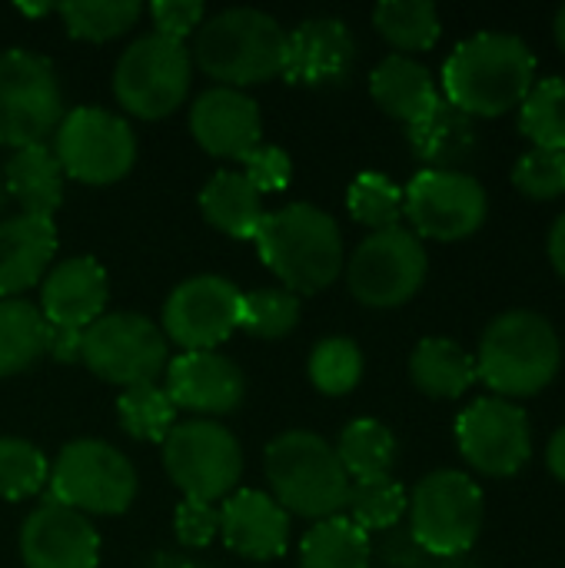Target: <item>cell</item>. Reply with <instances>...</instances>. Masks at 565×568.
Returning a JSON list of instances; mask_svg holds the SVG:
<instances>
[{
	"label": "cell",
	"mask_w": 565,
	"mask_h": 568,
	"mask_svg": "<svg viewBox=\"0 0 565 568\" xmlns=\"http://www.w3.org/2000/svg\"><path fill=\"white\" fill-rule=\"evenodd\" d=\"M333 449H336L350 483L383 479V476H390V469L396 463V436L390 433L386 423L370 419V416L346 423Z\"/></svg>",
	"instance_id": "obj_31"
},
{
	"label": "cell",
	"mask_w": 565,
	"mask_h": 568,
	"mask_svg": "<svg viewBox=\"0 0 565 568\" xmlns=\"http://www.w3.org/2000/svg\"><path fill=\"white\" fill-rule=\"evenodd\" d=\"M50 496L77 513L90 516H123L140 489L137 466L103 439L67 443L50 466Z\"/></svg>",
	"instance_id": "obj_7"
},
{
	"label": "cell",
	"mask_w": 565,
	"mask_h": 568,
	"mask_svg": "<svg viewBox=\"0 0 565 568\" xmlns=\"http://www.w3.org/2000/svg\"><path fill=\"white\" fill-rule=\"evenodd\" d=\"M117 416H120L123 433L140 439V443H160L163 446V439L176 426V406L170 403V396L160 383L123 389L117 399Z\"/></svg>",
	"instance_id": "obj_36"
},
{
	"label": "cell",
	"mask_w": 565,
	"mask_h": 568,
	"mask_svg": "<svg viewBox=\"0 0 565 568\" xmlns=\"http://www.w3.org/2000/svg\"><path fill=\"white\" fill-rule=\"evenodd\" d=\"M190 133L210 156L243 160L263 140V116L250 93L210 87L190 103Z\"/></svg>",
	"instance_id": "obj_20"
},
{
	"label": "cell",
	"mask_w": 565,
	"mask_h": 568,
	"mask_svg": "<svg viewBox=\"0 0 565 568\" xmlns=\"http://www.w3.org/2000/svg\"><path fill=\"white\" fill-rule=\"evenodd\" d=\"M263 469L270 483V496L293 519L323 523L346 513L350 476L336 456V449L310 429L280 433L266 453Z\"/></svg>",
	"instance_id": "obj_5"
},
{
	"label": "cell",
	"mask_w": 565,
	"mask_h": 568,
	"mask_svg": "<svg viewBox=\"0 0 565 568\" xmlns=\"http://www.w3.org/2000/svg\"><path fill=\"white\" fill-rule=\"evenodd\" d=\"M456 446L476 473L509 479L533 456V426L519 403L503 396H483L460 413Z\"/></svg>",
	"instance_id": "obj_16"
},
{
	"label": "cell",
	"mask_w": 565,
	"mask_h": 568,
	"mask_svg": "<svg viewBox=\"0 0 565 568\" xmlns=\"http://www.w3.org/2000/svg\"><path fill=\"white\" fill-rule=\"evenodd\" d=\"M57 67L33 50H0V146L23 150L57 133L63 120Z\"/></svg>",
	"instance_id": "obj_9"
},
{
	"label": "cell",
	"mask_w": 565,
	"mask_h": 568,
	"mask_svg": "<svg viewBox=\"0 0 565 568\" xmlns=\"http://www.w3.org/2000/svg\"><path fill=\"white\" fill-rule=\"evenodd\" d=\"M519 130L533 146L565 150V77H543L519 103Z\"/></svg>",
	"instance_id": "obj_35"
},
{
	"label": "cell",
	"mask_w": 565,
	"mask_h": 568,
	"mask_svg": "<svg viewBox=\"0 0 565 568\" xmlns=\"http://www.w3.org/2000/svg\"><path fill=\"white\" fill-rule=\"evenodd\" d=\"M167 396L176 406V413H196V416H226L236 413L246 399V376L243 369L210 349V353H180L167 363Z\"/></svg>",
	"instance_id": "obj_18"
},
{
	"label": "cell",
	"mask_w": 565,
	"mask_h": 568,
	"mask_svg": "<svg viewBox=\"0 0 565 568\" xmlns=\"http://www.w3.org/2000/svg\"><path fill=\"white\" fill-rule=\"evenodd\" d=\"M406 509H410V493L393 476L350 486L346 519L353 526H360L366 536L370 532H393L403 523Z\"/></svg>",
	"instance_id": "obj_34"
},
{
	"label": "cell",
	"mask_w": 565,
	"mask_h": 568,
	"mask_svg": "<svg viewBox=\"0 0 565 568\" xmlns=\"http://www.w3.org/2000/svg\"><path fill=\"white\" fill-rule=\"evenodd\" d=\"M140 568H210V566H203V562H200V559H193L190 552L160 549V552H150Z\"/></svg>",
	"instance_id": "obj_46"
},
{
	"label": "cell",
	"mask_w": 565,
	"mask_h": 568,
	"mask_svg": "<svg viewBox=\"0 0 565 568\" xmlns=\"http://www.w3.org/2000/svg\"><path fill=\"white\" fill-rule=\"evenodd\" d=\"M53 156L63 176L83 186H110L133 170L137 133L103 106H73L53 133Z\"/></svg>",
	"instance_id": "obj_13"
},
{
	"label": "cell",
	"mask_w": 565,
	"mask_h": 568,
	"mask_svg": "<svg viewBox=\"0 0 565 568\" xmlns=\"http://www.w3.org/2000/svg\"><path fill=\"white\" fill-rule=\"evenodd\" d=\"M163 469L183 499L223 503L243 479L240 439L216 419H186L163 439Z\"/></svg>",
	"instance_id": "obj_11"
},
{
	"label": "cell",
	"mask_w": 565,
	"mask_h": 568,
	"mask_svg": "<svg viewBox=\"0 0 565 568\" xmlns=\"http://www.w3.org/2000/svg\"><path fill=\"white\" fill-rule=\"evenodd\" d=\"M20 559L23 568H97L100 536L83 513L47 499L20 526Z\"/></svg>",
	"instance_id": "obj_17"
},
{
	"label": "cell",
	"mask_w": 565,
	"mask_h": 568,
	"mask_svg": "<svg viewBox=\"0 0 565 568\" xmlns=\"http://www.w3.org/2000/svg\"><path fill=\"white\" fill-rule=\"evenodd\" d=\"M356 67V40L340 17H306L286 30L283 80L293 87H336Z\"/></svg>",
	"instance_id": "obj_19"
},
{
	"label": "cell",
	"mask_w": 565,
	"mask_h": 568,
	"mask_svg": "<svg viewBox=\"0 0 565 568\" xmlns=\"http://www.w3.org/2000/svg\"><path fill=\"white\" fill-rule=\"evenodd\" d=\"M150 20H153V33L186 43V37L196 33L200 23L206 20V7L200 0H153Z\"/></svg>",
	"instance_id": "obj_44"
},
{
	"label": "cell",
	"mask_w": 565,
	"mask_h": 568,
	"mask_svg": "<svg viewBox=\"0 0 565 568\" xmlns=\"http://www.w3.org/2000/svg\"><path fill=\"white\" fill-rule=\"evenodd\" d=\"M80 363L110 386H150L167 373L170 343L143 313H103L83 329Z\"/></svg>",
	"instance_id": "obj_12"
},
{
	"label": "cell",
	"mask_w": 565,
	"mask_h": 568,
	"mask_svg": "<svg viewBox=\"0 0 565 568\" xmlns=\"http://www.w3.org/2000/svg\"><path fill=\"white\" fill-rule=\"evenodd\" d=\"M57 256V223L30 213H13L0 220V300H17L20 293L43 283Z\"/></svg>",
	"instance_id": "obj_23"
},
{
	"label": "cell",
	"mask_w": 565,
	"mask_h": 568,
	"mask_svg": "<svg viewBox=\"0 0 565 568\" xmlns=\"http://www.w3.org/2000/svg\"><path fill=\"white\" fill-rule=\"evenodd\" d=\"M240 163H243V176L250 180V186L260 196L263 193H280L293 180V160H290V153L283 146H273V143H260Z\"/></svg>",
	"instance_id": "obj_42"
},
{
	"label": "cell",
	"mask_w": 565,
	"mask_h": 568,
	"mask_svg": "<svg viewBox=\"0 0 565 568\" xmlns=\"http://www.w3.org/2000/svg\"><path fill=\"white\" fill-rule=\"evenodd\" d=\"M193 57L186 43L140 33L113 67V97L137 120H163L190 97Z\"/></svg>",
	"instance_id": "obj_8"
},
{
	"label": "cell",
	"mask_w": 565,
	"mask_h": 568,
	"mask_svg": "<svg viewBox=\"0 0 565 568\" xmlns=\"http://www.w3.org/2000/svg\"><path fill=\"white\" fill-rule=\"evenodd\" d=\"M50 479V463L40 453V446L17 439V436H0V499L7 503H23L37 496Z\"/></svg>",
	"instance_id": "obj_40"
},
{
	"label": "cell",
	"mask_w": 565,
	"mask_h": 568,
	"mask_svg": "<svg viewBox=\"0 0 565 568\" xmlns=\"http://www.w3.org/2000/svg\"><path fill=\"white\" fill-rule=\"evenodd\" d=\"M47 353V320L37 303L0 300V379L30 369Z\"/></svg>",
	"instance_id": "obj_30"
},
{
	"label": "cell",
	"mask_w": 565,
	"mask_h": 568,
	"mask_svg": "<svg viewBox=\"0 0 565 568\" xmlns=\"http://www.w3.org/2000/svg\"><path fill=\"white\" fill-rule=\"evenodd\" d=\"M373 27L403 57L436 47L443 33L440 10L430 0H383L373 7Z\"/></svg>",
	"instance_id": "obj_32"
},
{
	"label": "cell",
	"mask_w": 565,
	"mask_h": 568,
	"mask_svg": "<svg viewBox=\"0 0 565 568\" xmlns=\"http://www.w3.org/2000/svg\"><path fill=\"white\" fill-rule=\"evenodd\" d=\"M110 280L93 256H70L47 270L40 283V313L47 326L87 329L107 313Z\"/></svg>",
	"instance_id": "obj_22"
},
{
	"label": "cell",
	"mask_w": 565,
	"mask_h": 568,
	"mask_svg": "<svg viewBox=\"0 0 565 568\" xmlns=\"http://www.w3.org/2000/svg\"><path fill=\"white\" fill-rule=\"evenodd\" d=\"M473 359L476 379H483L493 396L516 403L543 393L559 376L563 339L539 310L516 306L490 320Z\"/></svg>",
	"instance_id": "obj_3"
},
{
	"label": "cell",
	"mask_w": 565,
	"mask_h": 568,
	"mask_svg": "<svg viewBox=\"0 0 565 568\" xmlns=\"http://www.w3.org/2000/svg\"><path fill=\"white\" fill-rule=\"evenodd\" d=\"M410 379L430 399H460L476 383V359L450 336H426L410 353Z\"/></svg>",
	"instance_id": "obj_27"
},
{
	"label": "cell",
	"mask_w": 565,
	"mask_h": 568,
	"mask_svg": "<svg viewBox=\"0 0 565 568\" xmlns=\"http://www.w3.org/2000/svg\"><path fill=\"white\" fill-rule=\"evenodd\" d=\"M306 373L316 393L346 396L363 379V353L350 336H326L313 346L306 359Z\"/></svg>",
	"instance_id": "obj_37"
},
{
	"label": "cell",
	"mask_w": 565,
	"mask_h": 568,
	"mask_svg": "<svg viewBox=\"0 0 565 568\" xmlns=\"http://www.w3.org/2000/svg\"><path fill=\"white\" fill-rule=\"evenodd\" d=\"M200 210L213 230L233 240H253L266 216L263 196L250 186L243 173L233 170H220L206 180V186L200 190Z\"/></svg>",
	"instance_id": "obj_28"
},
{
	"label": "cell",
	"mask_w": 565,
	"mask_h": 568,
	"mask_svg": "<svg viewBox=\"0 0 565 568\" xmlns=\"http://www.w3.org/2000/svg\"><path fill=\"white\" fill-rule=\"evenodd\" d=\"M190 57L216 87H256L283 77L286 30L266 10L230 7L200 23Z\"/></svg>",
	"instance_id": "obj_4"
},
{
	"label": "cell",
	"mask_w": 565,
	"mask_h": 568,
	"mask_svg": "<svg viewBox=\"0 0 565 568\" xmlns=\"http://www.w3.org/2000/svg\"><path fill=\"white\" fill-rule=\"evenodd\" d=\"M243 293L233 280L200 273L173 286L163 303V336L183 353H210L240 329Z\"/></svg>",
	"instance_id": "obj_15"
},
{
	"label": "cell",
	"mask_w": 565,
	"mask_h": 568,
	"mask_svg": "<svg viewBox=\"0 0 565 568\" xmlns=\"http://www.w3.org/2000/svg\"><path fill=\"white\" fill-rule=\"evenodd\" d=\"M7 206H10V196H7V186H3V173H0V220H3V213H7Z\"/></svg>",
	"instance_id": "obj_50"
},
{
	"label": "cell",
	"mask_w": 565,
	"mask_h": 568,
	"mask_svg": "<svg viewBox=\"0 0 565 568\" xmlns=\"http://www.w3.org/2000/svg\"><path fill=\"white\" fill-rule=\"evenodd\" d=\"M410 539L430 559H463L483 532L486 496L463 469H433L410 493Z\"/></svg>",
	"instance_id": "obj_6"
},
{
	"label": "cell",
	"mask_w": 565,
	"mask_h": 568,
	"mask_svg": "<svg viewBox=\"0 0 565 568\" xmlns=\"http://www.w3.org/2000/svg\"><path fill=\"white\" fill-rule=\"evenodd\" d=\"M406 140L423 170H463L480 150L476 120L453 106L446 97H440V103L426 116L406 126Z\"/></svg>",
	"instance_id": "obj_24"
},
{
	"label": "cell",
	"mask_w": 565,
	"mask_h": 568,
	"mask_svg": "<svg viewBox=\"0 0 565 568\" xmlns=\"http://www.w3.org/2000/svg\"><path fill=\"white\" fill-rule=\"evenodd\" d=\"M173 532L183 549H206L220 536V506L183 499L173 513Z\"/></svg>",
	"instance_id": "obj_43"
},
{
	"label": "cell",
	"mask_w": 565,
	"mask_h": 568,
	"mask_svg": "<svg viewBox=\"0 0 565 568\" xmlns=\"http://www.w3.org/2000/svg\"><path fill=\"white\" fill-rule=\"evenodd\" d=\"M536 80V53L523 37L483 30L456 43V50L446 57L440 93L480 120L516 110Z\"/></svg>",
	"instance_id": "obj_1"
},
{
	"label": "cell",
	"mask_w": 565,
	"mask_h": 568,
	"mask_svg": "<svg viewBox=\"0 0 565 568\" xmlns=\"http://www.w3.org/2000/svg\"><path fill=\"white\" fill-rule=\"evenodd\" d=\"M346 206H350V216L356 223L370 226V233L400 226V220H403V186L396 180H390L386 173L366 170L350 183Z\"/></svg>",
	"instance_id": "obj_39"
},
{
	"label": "cell",
	"mask_w": 565,
	"mask_h": 568,
	"mask_svg": "<svg viewBox=\"0 0 565 568\" xmlns=\"http://www.w3.org/2000/svg\"><path fill=\"white\" fill-rule=\"evenodd\" d=\"M370 93L383 113H390L393 120H400L406 126H413L420 116H426L443 97L433 70L426 63H420L416 57H403V53H390L373 67Z\"/></svg>",
	"instance_id": "obj_25"
},
{
	"label": "cell",
	"mask_w": 565,
	"mask_h": 568,
	"mask_svg": "<svg viewBox=\"0 0 565 568\" xmlns=\"http://www.w3.org/2000/svg\"><path fill=\"white\" fill-rule=\"evenodd\" d=\"M296 568H373V542L346 516H333L300 539Z\"/></svg>",
	"instance_id": "obj_29"
},
{
	"label": "cell",
	"mask_w": 565,
	"mask_h": 568,
	"mask_svg": "<svg viewBox=\"0 0 565 568\" xmlns=\"http://www.w3.org/2000/svg\"><path fill=\"white\" fill-rule=\"evenodd\" d=\"M300 316H303V306L296 293L283 286L253 290V293H243L240 329L256 339H286L300 326Z\"/></svg>",
	"instance_id": "obj_38"
},
{
	"label": "cell",
	"mask_w": 565,
	"mask_h": 568,
	"mask_svg": "<svg viewBox=\"0 0 565 568\" xmlns=\"http://www.w3.org/2000/svg\"><path fill=\"white\" fill-rule=\"evenodd\" d=\"M0 173L7 196L20 206V213L53 220V213L63 206V170L47 143L13 150Z\"/></svg>",
	"instance_id": "obj_26"
},
{
	"label": "cell",
	"mask_w": 565,
	"mask_h": 568,
	"mask_svg": "<svg viewBox=\"0 0 565 568\" xmlns=\"http://www.w3.org/2000/svg\"><path fill=\"white\" fill-rule=\"evenodd\" d=\"M57 13L73 40L107 43L143 17V7L137 0H70L57 3Z\"/></svg>",
	"instance_id": "obj_33"
},
{
	"label": "cell",
	"mask_w": 565,
	"mask_h": 568,
	"mask_svg": "<svg viewBox=\"0 0 565 568\" xmlns=\"http://www.w3.org/2000/svg\"><path fill=\"white\" fill-rule=\"evenodd\" d=\"M513 186L539 203L565 196V150H526L513 166Z\"/></svg>",
	"instance_id": "obj_41"
},
{
	"label": "cell",
	"mask_w": 565,
	"mask_h": 568,
	"mask_svg": "<svg viewBox=\"0 0 565 568\" xmlns=\"http://www.w3.org/2000/svg\"><path fill=\"white\" fill-rule=\"evenodd\" d=\"M440 568H476V566H460L456 559H440Z\"/></svg>",
	"instance_id": "obj_51"
},
{
	"label": "cell",
	"mask_w": 565,
	"mask_h": 568,
	"mask_svg": "<svg viewBox=\"0 0 565 568\" xmlns=\"http://www.w3.org/2000/svg\"><path fill=\"white\" fill-rule=\"evenodd\" d=\"M80 349H83V329L47 326V353L57 363H80Z\"/></svg>",
	"instance_id": "obj_45"
},
{
	"label": "cell",
	"mask_w": 565,
	"mask_h": 568,
	"mask_svg": "<svg viewBox=\"0 0 565 568\" xmlns=\"http://www.w3.org/2000/svg\"><path fill=\"white\" fill-rule=\"evenodd\" d=\"M343 273L356 303L370 310H396L423 290L430 276V253L426 243L400 223L360 240Z\"/></svg>",
	"instance_id": "obj_10"
},
{
	"label": "cell",
	"mask_w": 565,
	"mask_h": 568,
	"mask_svg": "<svg viewBox=\"0 0 565 568\" xmlns=\"http://www.w3.org/2000/svg\"><path fill=\"white\" fill-rule=\"evenodd\" d=\"M546 466L553 473V479H559L565 486V426H559L546 446Z\"/></svg>",
	"instance_id": "obj_48"
},
{
	"label": "cell",
	"mask_w": 565,
	"mask_h": 568,
	"mask_svg": "<svg viewBox=\"0 0 565 568\" xmlns=\"http://www.w3.org/2000/svg\"><path fill=\"white\" fill-rule=\"evenodd\" d=\"M553 37H556L559 50L565 53V3L556 10V17H553Z\"/></svg>",
	"instance_id": "obj_49"
},
{
	"label": "cell",
	"mask_w": 565,
	"mask_h": 568,
	"mask_svg": "<svg viewBox=\"0 0 565 568\" xmlns=\"http://www.w3.org/2000/svg\"><path fill=\"white\" fill-rule=\"evenodd\" d=\"M253 243L263 266H270L283 290L296 296L330 290L346 266L340 223L313 203H290L266 213Z\"/></svg>",
	"instance_id": "obj_2"
},
{
	"label": "cell",
	"mask_w": 565,
	"mask_h": 568,
	"mask_svg": "<svg viewBox=\"0 0 565 568\" xmlns=\"http://www.w3.org/2000/svg\"><path fill=\"white\" fill-rule=\"evenodd\" d=\"M546 250H549V263H553V270H556V273L565 280V210L556 216V220H553V226H549Z\"/></svg>",
	"instance_id": "obj_47"
},
{
	"label": "cell",
	"mask_w": 565,
	"mask_h": 568,
	"mask_svg": "<svg viewBox=\"0 0 565 568\" xmlns=\"http://www.w3.org/2000/svg\"><path fill=\"white\" fill-rule=\"evenodd\" d=\"M220 539L230 552L270 562L290 549V516L263 489H236L220 503Z\"/></svg>",
	"instance_id": "obj_21"
},
{
	"label": "cell",
	"mask_w": 565,
	"mask_h": 568,
	"mask_svg": "<svg viewBox=\"0 0 565 568\" xmlns=\"http://www.w3.org/2000/svg\"><path fill=\"white\" fill-rule=\"evenodd\" d=\"M490 213L486 186L466 170H420L403 186V216L420 240H470Z\"/></svg>",
	"instance_id": "obj_14"
}]
</instances>
